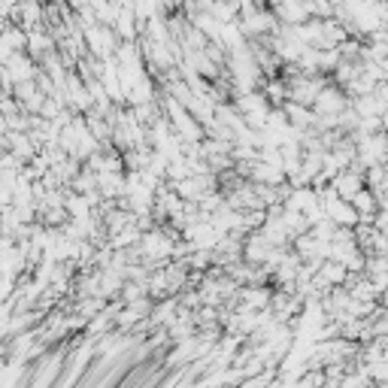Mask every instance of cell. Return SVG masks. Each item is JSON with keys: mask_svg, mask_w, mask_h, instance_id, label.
I'll list each match as a JSON object with an SVG mask.
<instances>
[{"mask_svg": "<svg viewBox=\"0 0 388 388\" xmlns=\"http://www.w3.org/2000/svg\"><path fill=\"white\" fill-rule=\"evenodd\" d=\"M352 107V100H349V95L340 85H334V82H328L325 85V91L318 95V100H316V116L318 119H334V116H343V112Z\"/></svg>", "mask_w": 388, "mask_h": 388, "instance_id": "obj_1", "label": "cell"}, {"mask_svg": "<svg viewBox=\"0 0 388 388\" xmlns=\"http://www.w3.org/2000/svg\"><path fill=\"white\" fill-rule=\"evenodd\" d=\"M330 188H334V191H337L343 200H352L358 191L367 188V182H364V176H361V173H355V170H346V173H340L334 182H330Z\"/></svg>", "mask_w": 388, "mask_h": 388, "instance_id": "obj_2", "label": "cell"}]
</instances>
